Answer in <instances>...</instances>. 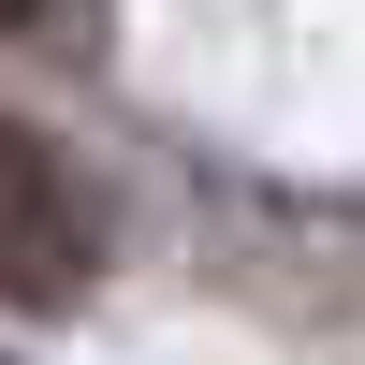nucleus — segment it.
Wrapping results in <instances>:
<instances>
[{
  "label": "nucleus",
  "mask_w": 365,
  "mask_h": 365,
  "mask_svg": "<svg viewBox=\"0 0 365 365\" xmlns=\"http://www.w3.org/2000/svg\"><path fill=\"white\" fill-rule=\"evenodd\" d=\"M88 263H103V205H88V175L58 161L29 117H0V292H15V307H73Z\"/></svg>",
  "instance_id": "f257e3e1"
},
{
  "label": "nucleus",
  "mask_w": 365,
  "mask_h": 365,
  "mask_svg": "<svg viewBox=\"0 0 365 365\" xmlns=\"http://www.w3.org/2000/svg\"><path fill=\"white\" fill-rule=\"evenodd\" d=\"M15 15H29V0H0V29H15Z\"/></svg>",
  "instance_id": "f03ea898"
}]
</instances>
